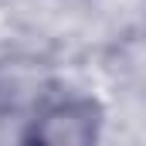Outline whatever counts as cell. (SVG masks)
I'll return each instance as SVG.
<instances>
[{"label": "cell", "instance_id": "obj_1", "mask_svg": "<svg viewBox=\"0 0 146 146\" xmlns=\"http://www.w3.org/2000/svg\"><path fill=\"white\" fill-rule=\"evenodd\" d=\"M102 112L92 99H58L34 115L21 146H95Z\"/></svg>", "mask_w": 146, "mask_h": 146}]
</instances>
